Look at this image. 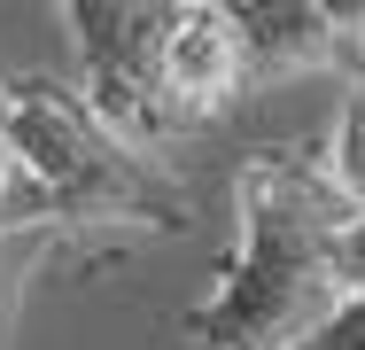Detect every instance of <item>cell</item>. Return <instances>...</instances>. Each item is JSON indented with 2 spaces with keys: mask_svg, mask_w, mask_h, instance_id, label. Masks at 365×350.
I'll use <instances>...</instances> for the list:
<instances>
[{
  "mask_svg": "<svg viewBox=\"0 0 365 350\" xmlns=\"http://www.w3.org/2000/svg\"><path fill=\"white\" fill-rule=\"evenodd\" d=\"M233 265L179 327L195 350H311L358 304V218L319 148H264L241 164Z\"/></svg>",
  "mask_w": 365,
  "mask_h": 350,
  "instance_id": "6da1fadb",
  "label": "cell"
},
{
  "mask_svg": "<svg viewBox=\"0 0 365 350\" xmlns=\"http://www.w3.org/2000/svg\"><path fill=\"white\" fill-rule=\"evenodd\" d=\"M0 133L16 148L24 179L39 187L47 218L78 234V226H125V234H179L187 226V187L109 133L86 94L63 78H16Z\"/></svg>",
  "mask_w": 365,
  "mask_h": 350,
  "instance_id": "7a4b0ae2",
  "label": "cell"
},
{
  "mask_svg": "<svg viewBox=\"0 0 365 350\" xmlns=\"http://www.w3.org/2000/svg\"><path fill=\"white\" fill-rule=\"evenodd\" d=\"M163 8L171 0H71L63 24L78 31V70H86V109L125 140L163 164L171 148V109L155 86V47H163Z\"/></svg>",
  "mask_w": 365,
  "mask_h": 350,
  "instance_id": "3957f363",
  "label": "cell"
},
{
  "mask_svg": "<svg viewBox=\"0 0 365 350\" xmlns=\"http://www.w3.org/2000/svg\"><path fill=\"white\" fill-rule=\"evenodd\" d=\"M155 86L171 109V133L210 125L225 101L249 86L241 78V31L225 0H171L163 8V47H155Z\"/></svg>",
  "mask_w": 365,
  "mask_h": 350,
  "instance_id": "277c9868",
  "label": "cell"
},
{
  "mask_svg": "<svg viewBox=\"0 0 365 350\" xmlns=\"http://www.w3.org/2000/svg\"><path fill=\"white\" fill-rule=\"evenodd\" d=\"M71 234L55 226H0V350L16 343V311H24V288L39 280V265L63 249Z\"/></svg>",
  "mask_w": 365,
  "mask_h": 350,
  "instance_id": "5b68a950",
  "label": "cell"
},
{
  "mask_svg": "<svg viewBox=\"0 0 365 350\" xmlns=\"http://www.w3.org/2000/svg\"><path fill=\"white\" fill-rule=\"evenodd\" d=\"M327 171H334V187L365 210V86H350V101H342V117H334V133H327Z\"/></svg>",
  "mask_w": 365,
  "mask_h": 350,
  "instance_id": "8992f818",
  "label": "cell"
},
{
  "mask_svg": "<svg viewBox=\"0 0 365 350\" xmlns=\"http://www.w3.org/2000/svg\"><path fill=\"white\" fill-rule=\"evenodd\" d=\"M311 350H365V296L350 304V311H342V319H327Z\"/></svg>",
  "mask_w": 365,
  "mask_h": 350,
  "instance_id": "52a82bcc",
  "label": "cell"
},
{
  "mask_svg": "<svg viewBox=\"0 0 365 350\" xmlns=\"http://www.w3.org/2000/svg\"><path fill=\"white\" fill-rule=\"evenodd\" d=\"M0 109H8V86H0Z\"/></svg>",
  "mask_w": 365,
  "mask_h": 350,
  "instance_id": "ba28073f",
  "label": "cell"
}]
</instances>
